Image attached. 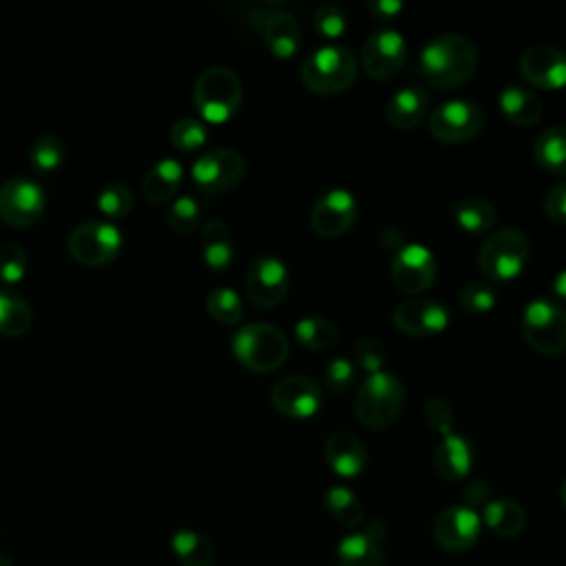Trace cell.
<instances>
[{
  "instance_id": "43",
  "label": "cell",
  "mask_w": 566,
  "mask_h": 566,
  "mask_svg": "<svg viewBox=\"0 0 566 566\" xmlns=\"http://www.w3.org/2000/svg\"><path fill=\"white\" fill-rule=\"evenodd\" d=\"M315 30L324 36V38H341L343 32L348 30V19L346 14L335 8V5H321L317 12H315Z\"/></svg>"
},
{
  "instance_id": "34",
  "label": "cell",
  "mask_w": 566,
  "mask_h": 566,
  "mask_svg": "<svg viewBox=\"0 0 566 566\" xmlns=\"http://www.w3.org/2000/svg\"><path fill=\"white\" fill-rule=\"evenodd\" d=\"M326 509L339 524H343L348 529H359L365 520L363 507H361L359 498L354 496V491H350L348 487H341V485H335L328 489Z\"/></svg>"
},
{
  "instance_id": "24",
  "label": "cell",
  "mask_w": 566,
  "mask_h": 566,
  "mask_svg": "<svg viewBox=\"0 0 566 566\" xmlns=\"http://www.w3.org/2000/svg\"><path fill=\"white\" fill-rule=\"evenodd\" d=\"M182 165L173 158H162L142 178V193L151 204H165L176 197L178 189L182 186Z\"/></svg>"
},
{
  "instance_id": "48",
  "label": "cell",
  "mask_w": 566,
  "mask_h": 566,
  "mask_svg": "<svg viewBox=\"0 0 566 566\" xmlns=\"http://www.w3.org/2000/svg\"><path fill=\"white\" fill-rule=\"evenodd\" d=\"M489 496H491V489L487 483L483 480H474L465 487V502L469 509L474 507H480V505H487L489 502Z\"/></svg>"
},
{
  "instance_id": "38",
  "label": "cell",
  "mask_w": 566,
  "mask_h": 566,
  "mask_svg": "<svg viewBox=\"0 0 566 566\" xmlns=\"http://www.w3.org/2000/svg\"><path fill=\"white\" fill-rule=\"evenodd\" d=\"M167 224L176 235H189L197 228L200 224V204L195 197L191 195H182L178 197L169 213H167Z\"/></svg>"
},
{
  "instance_id": "36",
  "label": "cell",
  "mask_w": 566,
  "mask_h": 566,
  "mask_svg": "<svg viewBox=\"0 0 566 566\" xmlns=\"http://www.w3.org/2000/svg\"><path fill=\"white\" fill-rule=\"evenodd\" d=\"M208 315L226 326H235L244 317V306L233 288H215L206 299Z\"/></svg>"
},
{
  "instance_id": "22",
  "label": "cell",
  "mask_w": 566,
  "mask_h": 566,
  "mask_svg": "<svg viewBox=\"0 0 566 566\" xmlns=\"http://www.w3.org/2000/svg\"><path fill=\"white\" fill-rule=\"evenodd\" d=\"M326 463L341 478H356L367 465L365 445L350 432H337L326 441Z\"/></svg>"
},
{
  "instance_id": "51",
  "label": "cell",
  "mask_w": 566,
  "mask_h": 566,
  "mask_svg": "<svg viewBox=\"0 0 566 566\" xmlns=\"http://www.w3.org/2000/svg\"><path fill=\"white\" fill-rule=\"evenodd\" d=\"M562 502H564V507H566V480L562 483Z\"/></svg>"
},
{
  "instance_id": "40",
  "label": "cell",
  "mask_w": 566,
  "mask_h": 566,
  "mask_svg": "<svg viewBox=\"0 0 566 566\" xmlns=\"http://www.w3.org/2000/svg\"><path fill=\"white\" fill-rule=\"evenodd\" d=\"M208 137V131L204 126V122L200 120H193V117H184V120H178L171 128V142L173 147L178 151H184V154H191L200 147H204V142Z\"/></svg>"
},
{
  "instance_id": "31",
  "label": "cell",
  "mask_w": 566,
  "mask_h": 566,
  "mask_svg": "<svg viewBox=\"0 0 566 566\" xmlns=\"http://www.w3.org/2000/svg\"><path fill=\"white\" fill-rule=\"evenodd\" d=\"M454 219L456 224L472 235H483L487 230H491L496 226L498 213L494 208L491 202L483 200V197H463L456 206H454Z\"/></svg>"
},
{
  "instance_id": "3",
  "label": "cell",
  "mask_w": 566,
  "mask_h": 566,
  "mask_svg": "<svg viewBox=\"0 0 566 566\" xmlns=\"http://www.w3.org/2000/svg\"><path fill=\"white\" fill-rule=\"evenodd\" d=\"M356 73V58L352 49L343 45H326L315 49L302 67L306 89L317 95H337L348 91L354 84Z\"/></svg>"
},
{
  "instance_id": "13",
  "label": "cell",
  "mask_w": 566,
  "mask_h": 566,
  "mask_svg": "<svg viewBox=\"0 0 566 566\" xmlns=\"http://www.w3.org/2000/svg\"><path fill=\"white\" fill-rule=\"evenodd\" d=\"M193 182L200 191L217 195L235 189L246 176V160L235 149H213L193 165Z\"/></svg>"
},
{
  "instance_id": "41",
  "label": "cell",
  "mask_w": 566,
  "mask_h": 566,
  "mask_svg": "<svg viewBox=\"0 0 566 566\" xmlns=\"http://www.w3.org/2000/svg\"><path fill=\"white\" fill-rule=\"evenodd\" d=\"M27 272V254L19 244L0 246V281L5 286H16Z\"/></svg>"
},
{
  "instance_id": "1",
  "label": "cell",
  "mask_w": 566,
  "mask_h": 566,
  "mask_svg": "<svg viewBox=\"0 0 566 566\" xmlns=\"http://www.w3.org/2000/svg\"><path fill=\"white\" fill-rule=\"evenodd\" d=\"M478 63L476 45L463 34H443L420 52L418 69L428 84L437 89H454L467 82Z\"/></svg>"
},
{
  "instance_id": "49",
  "label": "cell",
  "mask_w": 566,
  "mask_h": 566,
  "mask_svg": "<svg viewBox=\"0 0 566 566\" xmlns=\"http://www.w3.org/2000/svg\"><path fill=\"white\" fill-rule=\"evenodd\" d=\"M553 293H555L562 302H566V268L555 274V279H553Z\"/></svg>"
},
{
  "instance_id": "21",
  "label": "cell",
  "mask_w": 566,
  "mask_h": 566,
  "mask_svg": "<svg viewBox=\"0 0 566 566\" xmlns=\"http://www.w3.org/2000/svg\"><path fill=\"white\" fill-rule=\"evenodd\" d=\"M474 467V448L463 434H448L434 452V469L443 480H463Z\"/></svg>"
},
{
  "instance_id": "33",
  "label": "cell",
  "mask_w": 566,
  "mask_h": 566,
  "mask_svg": "<svg viewBox=\"0 0 566 566\" xmlns=\"http://www.w3.org/2000/svg\"><path fill=\"white\" fill-rule=\"evenodd\" d=\"M295 335H297V341L313 350V352H321V350H328L337 343L339 339V330L337 326L326 319V317H319V315H310V317H302L295 326Z\"/></svg>"
},
{
  "instance_id": "37",
  "label": "cell",
  "mask_w": 566,
  "mask_h": 566,
  "mask_svg": "<svg viewBox=\"0 0 566 566\" xmlns=\"http://www.w3.org/2000/svg\"><path fill=\"white\" fill-rule=\"evenodd\" d=\"M95 204H98V211L106 217V222L122 219L133 211V193L126 184L115 182L100 191Z\"/></svg>"
},
{
  "instance_id": "28",
  "label": "cell",
  "mask_w": 566,
  "mask_h": 566,
  "mask_svg": "<svg viewBox=\"0 0 566 566\" xmlns=\"http://www.w3.org/2000/svg\"><path fill=\"white\" fill-rule=\"evenodd\" d=\"M533 156L542 169L566 176V124L544 128L535 139Z\"/></svg>"
},
{
  "instance_id": "25",
  "label": "cell",
  "mask_w": 566,
  "mask_h": 566,
  "mask_svg": "<svg viewBox=\"0 0 566 566\" xmlns=\"http://www.w3.org/2000/svg\"><path fill=\"white\" fill-rule=\"evenodd\" d=\"M430 109V93L420 89V87H403L400 91H396L387 106H385V115L389 120V124L398 126V128H411L416 126L424 113Z\"/></svg>"
},
{
  "instance_id": "42",
  "label": "cell",
  "mask_w": 566,
  "mask_h": 566,
  "mask_svg": "<svg viewBox=\"0 0 566 566\" xmlns=\"http://www.w3.org/2000/svg\"><path fill=\"white\" fill-rule=\"evenodd\" d=\"M422 416H424V422H428L434 432L443 437L454 432V420H456L454 409L445 398H430L424 403Z\"/></svg>"
},
{
  "instance_id": "30",
  "label": "cell",
  "mask_w": 566,
  "mask_h": 566,
  "mask_svg": "<svg viewBox=\"0 0 566 566\" xmlns=\"http://www.w3.org/2000/svg\"><path fill=\"white\" fill-rule=\"evenodd\" d=\"M32 326V306L10 288H0V335L16 339Z\"/></svg>"
},
{
  "instance_id": "18",
  "label": "cell",
  "mask_w": 566,
  "mask_h": 566,
  "mask_svg": "<svg viewBox=\"0 0 566 566\" xmlns=\"http://www.w3.org/2000/svg\"><path fill=\"white\" fill-rule=\"evenodd\" d=\"M392 319L409 337H432L450 326V313L437 299H407L394 308Z\"/></svg>"
},
{
  "instance_id": "27",
  "label": "cell",
  "mask_w": 566,
  "mask_h": 566,
  "mask_svg": "<svg viewBox=\"0 0 566 566\" xmlns=\"http://www.w3.org/2000/svg\"><path fill=\"white\" fill-rule=\"evenodd\" d=\"M202 254L211 270H228V265L235 259L233 239L226 222L222 219H208L202 228Z\"/></svg>"
},
{
  "instance_id": "26",
  "label": "cell",
  "mask_w": 566,
  "mask_h": 566,
  "mask_svg": "<svg viewBox=\"0 0 566 566\" xmlns=\"http://www.w3.org/2000/svg\"><path fill=\"white\" fill-rule=\"evenodd\" d=\"M498 104H500V111L505 113V117L516 126H531L542 117L540 95L520 84L505 87L500 91Z\"/></svg>"
},
{
  "instance_id": "16",
  "label": "cell",
  "mask_w": 566,
  "mask_h": 566,
  "mask_svg": "<svg viewBox=\"0 0 566 566\" xmlns=\"http://www.w3.org/2000/svg\"><path fill=\"white\" fill-rule=\"evenodd\" d=\"M356 215H359L356 197L346 189H332L317 200L310 213V224H313V230L321 237H339L354 226Z\"/></svg>"
},
{
  "instance_id": "10",
  "label": "cell",
  "mask_w": 566,
  "mask_h": 566,
  "mask_svg": "<svg viewBox=\"0 0 566 566\" xmlns=\"http://www.w3.org/2000/svg\"><path fill=\"white\" fill-rule=\"evenodd\" d=\"M485 124V115L476 102L469 100H448L439 104L430 117V131L445 145H463L474 139Z\"/></svg>"
},
{
  "instance_id": "50",
  "label": "cell",
  "mask_w": 566,
  "mask_h": 566,
  "mask_svg": "<svg viewBox=\"0 0 566 566\" xmlns=\"http://www.w3.org/2000/svg\"><path fill=\"white\" fill-rule=\"evenodd\" d=\"M0 566H14L8 555H0Z\"/></svg>"
},
{
  "instance_id": "5",
  "label": "cell",
  "mask_w": 566,
  "mask_h": 566,
  "mask_svg": "<svg viewBox=\"0 0 566 566\" xmlns=\"http://www.w3.org/2000/svg\"><path fill=\"white\" fill-rule=\"evenodd\" d=\"M403 398V383L394 374L381 370L363 378L354 398V414L365 428L385 430L398 418Z\"/></svg>"
},
{
  "instance_id": "4",
  "label": "cell",
  "mask_w": 566,
  "mask_h": 566,
  "mask_svg": "<svg viewBox=\"0 0 566 566\" xmlns=\"http://www.w3.org/2000/svg\"><path fill=\"white\" fill-rule=\"evenodd\" d=\"M233 354L248 370L265 374L286 363L291 341L286 332L272 324H250L233 337Z\"/></svg>"
},
{
  "instance_id": "8",
  "label": "cell",
  "mask_w": 566,
  "mask_h": 566,
  "mask_svg": "<svg viewBox=\"0 0 566 566\" xmlns=\"http://www.w3.org/2000/svg\"><path fill=\"white\" fill-rule=\"evenodd\" d=\"M529 259V239L516 228H505L487 237L478 252L480 270L494 281L516 279Z\"/></svg>"
},
{
  "instance_id": "20",
  "label": "cell",
  "mask_w": 566,
  "mask_h": 566,
  "mask_svg": "<svg viewBox=\"0 0 566 566\" xmlns=\"http://www.w3.org/2000/svg\"><path fill=\"white\" fill-rule=\"evenodd\" d=\"M383 535H385V527L381 520L370 522L365 531L346 535L337 548L339 564L341 566H385Z\"/></svg>"
},
{
  "instance_id": "12",
  "label": "cell",
  "mask_w": 566,
  "mask_h": 566,
  "mask_svg": "<svg viewBox=\"0 0 566 566\" xmlns=\"http://www.w3.org/2000/svg\"><path fill=\"white\" fill-rule=\"evenodd\" d=\"M291 288V272L276 257H259L250 263L246 274V295L263 310L276 308L286 299Z\"/></svg>"
},
{
  "instance_id": "45",
  "label": "cell",
  "mask_w": 566,
  "mask_h": 566,
  "mask_svg": "<svg viewBox=\"0 0 566 566\" xmlns=\"http://www.w3.org/2000/svg\"><path fill=\"white\" fill-rule=\"evenodd\" d=\"M324 376H326V387L335 394H341L352 387L356 378V365L348 359H335L328 363Z\"/></svg>"
},
{
  "instance_id": "2",
  "label": "cell",
  "mask_w": 566,
  "mask_h": 566,
  "mask_svg": "<svg viewBox=\"0 0 566 566\" xmlns=\"http://www.w3.org/2000/svg\"><path fill=\"white\" fill-rule=\"evenodd\" d=\"M244 89L239 76L224 65L204 69L193 87V100L208 124L228 122L241 106Z\"/></svg>"
},
{
  "instance_id": "6",
  "label": "cell",
  "mask_w": 566,
  "mask_h": 566,
  "mask_svg": "<svg viewBox=\"0 0 566 566\" xmlns=\"http://www.w3.org/2000/svg\"><path fill=\"white\" fill-rule=\"evenodd\" d=\"M522 335L540 354L566 352V310L551 299H531L522 313Z\"/></svg>"
},
{
  "instance_id": "44",
  "label": "cell",
  "mask_w": 566,
  "mask_h": 566,
  "mask_svg": "<svg viewBox=\"0 0 566 566\" xmlns=\"http://www.w3.org/2000/svg\"><path fill=\"white\" fill-rule=\"evenodd\" d=\"M385 363V348L376 339H361L354 346V365L367 374L381 372Z\"/></svg>"
},
{
  "instance_id": "17",
  "label": "cell",
  "mask_w": 566,
  "mask_h": 566,
  "mask_svg": "<svg viewBox=\"0 0 566 566\" xmlns=\"http://www.w3.org/2000/svg\"><path fill=\"white\" fill-rule=\"evenodd\" d=\"M480 527L483 522L476 509L463 505L448 507L434 520V540L450 553H465L478 542Z\"/></svg>"
},
{
  "instance_id": "11",
  "label": "cell",
  "mask_w": 566,
  "mask_h": 566,
  "mask_svg": "<svg viewBox=\"0 0 566 566\" xmlns=\"http://www.w3.org/2000/svg\"><path fill=\"white\" fill-rule=\"evenodd\" d=\"M392 279L405 295H420L437 279V257L422 244H403L392 259Z\"/></svg>"
},
{
  "instance_id": "14",
  "label": "cell",
  "mask_w": 566,
  "mask_h": 566,
  "mask_svg": "<svg viewBox=\"0 0 566 566\" xmlns=\"http://www.w3.org/2000/svg\"><path fill=\"white\" fill-rule=\"evenodd\" d=\"M270 403L283 416L310 418L324 403V389L317 381L302 374L283 376L272 385Z\"/></svg>"
},
{
  "instance_id": "32",
  "label": "cell",
  "mask_w": 566,
  "mask_h": 566,
  "mask_svg": "<svg viewBox=\"0 0 566 566\" xmlns=\"http://www.w3.org/2000/svg\"><path fill=\"white\" fill-rule=\"evenodd\" d=\"M171 548L182 566H213L215 546L197 531H178L171 540Z\"/></svg>"
},
{
  "instance_id": "15",
  "label": "cell",
  "mask_w": 566,
  "mask_h": 566,
  "mask_svg": "<svg viewBox=\"0 0 566 566\" xmlns=\"http://www.w3.org/2000/svg\"><path fill=\"white\" fill-rule=\"evenodd\" d=\"M407 60V43L396 30H378L363 45V69L374 80H392Z\"/></svg>"
},
{
  "instance_id": "39",
  "label": "cell",
  "mask_w": 566,
  "mask_h": 566,
  "mask_svg": "<svg viewBox=\"0 0 566 566\" xmlns=\"http://www.w3.org/2000/svg\"><path fill=\"white\" fill-rule=\"evenodd\" d=\"M498 302V293L487 281H472L461 291V306L465 313L472 315H485L494 310Z\"/></svg>"
},
{
  "instance_id": "7",
  "label": "cell",
  "mask_w": 566,
  "mask_h": 566,
  "mask_svg": "<svg viewBox=\"0 0 566 566\" xmlns=\"http://www.w3.org/2000/svg\"><path fill=\"white\" fill-rule=\"evenodd\" d=\"M122 233L113 222L91 219L78 224L67 237L69 254L89 268L111 263L122 250Z\"/></svg>"
},
{
  "instance_id": "23",
  "label": "cell",
  "mask_w": 566,
  "mask_h": 566,
  "mask_svg": "<svg viewBox=\"0 0 566 566\" xmlns=\"http://www.w3.org/2000/svg\"><path fill=\"white\" fill-rule=\"evenodd\" d=\"M263 38L276 58H293L299 54L304 36L297 19L288 12H272L263 21Z\"/></svg>"
},
{
  "instance_id": "35",
  "label": "cell",
  "mask_w": 566,
  "mask_h": 566,
  "mask_svg": "<svg viewBox=\"0 0 566 566\" xmlns=\"http://www.w3.org/2000/svg\"><path fill=\"white\" fill-rule=\"evenodd\" d=\"M67 158V147L58 135H41L34 139V145L30 149V165L38 173H52L63 167Z\"/></svg>"
},
{
  "instance_id": "47",
  "label": "cell",
  "mask_w": 566,
  "mask_h": 566,
  "mask_svg": "<svg viewBox=\"0 0 566 566\" xmlns=\"http://www.w3.org/2000/svg\"><path fill=\"white\" fill-rule=\"evenodd\" d=\"M367 10L374 14V19L392 21L396 14L403 12V3L400 0H370Z\"/></svg>"
},
{
  "instance_id": "19",
  "label": "cell",
  "mask_w": 566,
  "mask_h": 566,
  "mask_svg": "<svg viewBox=\"0 0 566 566\" xmlns=\"http://www.w3.org/2000/svg\"><path fill=\"white\" fill-rule=\"evenodd\" d=\"M522 76L540 89L566 87V54L555 47H529L520 56Z\"/></svg>"
},
{
  "instance_id": "29",
  "label": "cell",
  "mask_w": 566,
  "mask_h": 566,
  "mask_svg": "<svg viewBox=\"0 0 566 566\" xmlns=\"http://www.w3.org/2000/svg\"><path fill=\"white\" fill-rule=\"evenodd\" d=\"M483 520L498 537H516L522 533L527 524V513L516 500L500 498V500H489L485 505Z\"/></svg>"
},
{
  "instance_id": "46",
  "label": "cell",
  "mask_w": 566,
  "mask_h": 566,
  "mask_svg": "<svg viewBox=\"0 0 566 566\" xmlns=\"http://www.w3.org/2000/svg\"><path fill=\"white\" fill-rule=\"evenodd\" d=\"M544 215L555 224H566V182H557L544 195Z\"/></svg>"
},
{
  "instance_id": "9",
  "label": "cell",
  "mask_w": 566,
  "mask_h": 566,
  "mask_svg": "<svg viewBox=\"0 0 566 566\" xmlns=\"http://www.w3.org/2000/svg\"><path fill=\"white\" fill-rule=\"evenodd\" d=\"M45 189L32 178H10L0 186V219L10 226H34L45 215Z\"/></svg>"
}]
</instances>
